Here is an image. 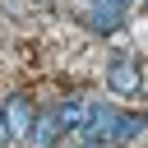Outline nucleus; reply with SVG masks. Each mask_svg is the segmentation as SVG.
<instances>
[{"mask_svg":"<svg viewBox=\"0 0 148 148\" xmlns=\"http://www.w3.org/2000/svg\"><path fill=\"white\" fill-rule=\"evenodd\" d=\"M56 111H60V125H65V134H69V130H79V125H83V111H88V106L69 97V102H60Z\"/></svg>","mask_w":148,"mask_h":148,"instance_id":"nucleus-7","label":"nucleus"},{"mask_svg":"<svg viewBox=\"0 0 148 148\" xmlns=\"http://www.w3.org/2000/svg\"><path fill=\"white\" fill-rule=\"evenodd\" d=\"M9 143V130H5V116H0V148Z\"/></svg>","mask_w":148,"mask_h":148,"instance_id":"nucleus-8","label":"nucleus"},{"mask_svg":"<svg viewBox=\"0 0 148 148\" xmlns=\"http://www.w3.org/2000/svg\"><path fill=\"white\" fill-rule=\"evenodd\" d=\"M130 9H134V0H88L83 5V23L92 32H116Z\"/></svg>","mask_w":148,"mask_h":148,"instance_id":"nucleus-2","label":"nucleus"},{"mask_svg":"<svg viewBox=\"0 0 148 148\" xmlns=\"http://www.w3.org/2000/svg\"><path fill=\"white\" fill-rule=\"evenodd\" d=\"M60 134H65V125H60V111H56V106L42 111V116L32 120V139H37V148H56Z\"/></svg>","mask_w":148,"mask_h":148,"instance_id":"nucleus-5","label":"nucleus"},{"mask_svg":"<svg viewBox=\"0 0 148 148\" xmlns=\"http://www.w3.org/2000/svg\"><path fill=\"white\" fill-rule=\"evenodd\" d=\"M143 130H148V111H139V116H125V111H120V120H116V134H111V148H120V143L139 139Z\"/></svg>","mask_w":148,"mask_h":148,"instance_id":"nucleus-6","label":"nucleus"},{"mask_svg":"<svg viewBox=\"0 0 148 148\" xmlns=\"http://www.w3.org/2000/svg\"><path fill=\"white\" fill-rule=\"evenodd\" d=\"M116 120H120V111L116 106H88L83 111V125H79V134H83V148H111V134H116Z\"/></svg>","mask_w":148,"mask_h":148,"instance_id":"nucleus-1","label":"nucleus"},{"mask_svg":"<svg viewBox=\"0 0 148 148\" xmlns=\"http://www.w3.org/2000/svg\"><path fill=\"white\" fill-rule=\"evenodd\" d=\"M0 116H5V130H9V139H28V134H32V120H37V111H32V102H28L23 92H14V97L0 106Z\"/></svg>","mask_w":148,"mask_h":148,"instance_id":"nucleus-4","label":"nucleus"},{"mask_svg":"<svg viewBox=\"0 0 148 148\" xmlns=\"http://www.w3.org/2000/svg\"><path fill=\"white\" fill-rule=\"evenodd\" d=\"M106 83H111V92L134 97V92L143 88V65H139L134 56H111V65H106Z\"/></svg>","mask_w":148,"mask_h":148,"instance_id":"nucleus-3","label":"nucleus"}]
</instances>
